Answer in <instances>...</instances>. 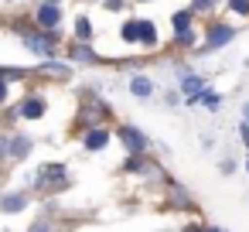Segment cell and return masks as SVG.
I'll list each match as a JSON object with an SVG mask.
<instances>
[{
    "instance_id": "obj_1",
    "label": "cell",
    "mask_w": 249,
    "mask_h": 232,
    "mask_svg": "<svg viewBox=\"0 0 249 232\" xmlns=\"http://www.w3.org/2000/svg\"><path fill=\"white\" fill-rule=\"evenodd\" d=\"M18 38L28 52H35L41 62L58 58V31H41V28H18Z\"/></svg>"
},
{
    "instance_id": "obj_2",
    "label": "cell",
    "mask_w": 249,
    "mask_h": 232,
    "mask_svg": "<svg viewBox=\"0 0 249 232\" xmlns=\"http://www.w3.org/2000/svg\"><path fill=\"white\" fill-rule=\"evenodd\" d=\"M72 184V178H69V171H65V164H41L38 167V174H35V188H41V191H65Z\"/></svg>"
},
{
    "instance_id": "obj_3",
    "label": "cell",
    "mask_w": 249,
    "mask_h": 232,
    "mask_svg": "<svg viewBox=\"0 0 249 232\" xmlns=\"http://www.w3.org/2000/svg\"><path fill=\"white\" fill-rule=\"evenodd\" d=\"M235 35H239V31H235L232 24H225V21H212V24L205 28V45H201V52H218V48L232 45Z\"/></svg>"
},
{
    "instance_id": "obj_4",
    "label": "cell",
    "mask_w": 249,
    "mask_h": 232,
    "mask_svg": "<svg viewBox=\"0 0 249 232\" xmlns=\"http://www.w3.org/2000/svg\"><path fill=\"white\" fill-rule=\"evenodd\" d=\"M116 140L126 147V154H147V150H150V137H147L140 126H133V123H123V126L116 130Z\"/></svg>"
},
{
    "instance_id": "obj_5",
    "label": "cell",
    "mask_w": 249,
    "mask_h": 232,
    "mask_svg": "<svg viewBox=\"0 0 249 232\" xmlns=\"http://www.w3.org/2000/svg\"><path fill=\"white\" fill-rule=\"evenodd\" d=\"M35 24H38L41 31H58V28H62V4L38 0V7H35Z\"/></svg>"
},
{
    "instance_id": "obj_6",
    "label": "cell",
    "mask_w": 249,
    "mask_h": 232,
    "mask_svg": "<svg viewBox=\"0 0 249 232\" xmlns=\"http://www.w3.org/2000/svg\"><path fill=\"white\" fill-rule=\"evenodd\" d=\"M48 113V99L41 96V92H28L18 106H14V116L18 120H41Z\"/></svg>"
},
{
    "instance_id": "obj_7",
    "label": "cell",
    "mask_w": 249,
    "mask_h": 232,
    "mask_svg": "<svg viewBox=\"0 0 249 232\" xmlns=\"http://www.w3.org/2000/svg\"><path fill=\"white\" fill-rule=\"evenodd\" d=\"M28 205H31V195H28L24 188H18V191H4V195H0V212H4V215H21Z\"/></svg>"
},
{
    "instance_id": "obj_8",
    "label": "cell",
    "mask_w": 249,
    "mask_h": 232,
    "mask_svg": "<svg viewBox=\"0 0 249 232\" xmlns=\"http://www.w3.org/2000/svg\"><path fill=\"white\" fill-rule=\"evenodd\" d=\"M113 143V133L106 130V126H89L86 133H82V147L89 150V154H99V150H106Z\"/></svg>"
},
{
    "instance_id": "obj_9",
    "label": "cell",
    "mask_w": 249,
    "mask_h": 232,
    "mask_svg": "<svg viewBox=\"0 0 249 232\" xmlns=\"http://www.w3.org/2000/svg\"><path fill=\"white\" fill-rule=\"evenodd\" d=\"M178 89H181L184 99H191V96H198L205 89V79L198 72H191V69H178Z\"/></svg>"
},
{
    "instance_id": "obj_10",
    "label": "cell",
    "mask_w": 249,
    "mask_h": 232,
    "mask_svg": "<svg viewBox=\"0 0 249 232\" xmlns=\"http://www.w3.org/2000/svg\"><path fill=\"white\" fill-rule=\"evenodd\" d=\"M126 89H130V96H133V99H150V96L157 92L154 79H150V75H140V72H133V75H130Z\"/></svg>"
},
{
    "instance_id": "obj_11",
    "label": "cell",
    "mask_w": 249,
    "mask_h": 232,
    "mask_svg": "<svg viewBox=\"0 0 249 232\" xmlns=\"http://www.w3.org/2000/svg\"><path fill=\"white\" fill-rule=\"evenodd\" d=\"M69 62H72V65H96V62H99V55L92 52V45L72 41V48H69Z\"/></svg>"
},
{
    "instance_id": "obj_12",
    "label": "cell",
    "mask_w": 249,
    "mask_h": 232,
    "mask_svg": "<svg viewBox=\"0 0 249 232\" xmlns=\"http://www.w3.org/2000/svg\"><path fill=\"white\" fill-rule=\"evenodd\" d=\"M41 75H52V79H69L72 75V62H58V58H45L38 65Z\"/></svg>"
},
{
    "instance_id": "obj_13",
    "label": "cell",
    "mask_w": 249,
    "mask_h": 232,
    "mask_svg": "<svg viewBox=\"0 0 249 232\" xmlns=\"http://www.w3.org/2000/svg\"><path fill=\"white\" fill-rule=\"evenodd\" d=\"M31 150H35V137H28V133H14L11 137V161H24Z\"/></svg>"
},
{
    "instance_id": "obj_14",
    "label": "cell",
    "mask_w": 249,
    "mask_h": 232,
    "mask_svg": "<svg viewBox=\"0 0 249 232\" xmlns=\"http://www.w3.org/2000/svg\"><path fill=\"white\" fill-rule=\"evenodd\" d=\"M140 45H143V48H157V45H160V31H157V24L147 21V18H140Z\"/></svg>"
},
{
    "instance_id": "obj_15",
    "label": "cell",
    "mask_w": 249,
    "mask_h": 232,
    "mask_svg": "<svg viewBox=\"0 0 249 232\" xmlns=\"http://www.w3.org/2000/svg\"><path fill=\"white\" fill-rule=\"evenodd\" d=\"M72 35H75V41L89 45V41H92V35H96V31H92V21H89L86 14H79V18L72 21Z\"/></svg>"
},
{
    "instance_id": "obj_16",
    "label": "cell",
    "mask_w": 249,
    "mask_h": 232,
    "mask_svg": "<svg viewBox=\"0 0 249 232\" xmlns=\"http://www.w3.org/2000/svg\"><path fill=\"white\" fill-rule=\"evenodd\" d=\"M171 28H174V31H191V28H195V11H191V7L174 11V14H171Z\"/></svg>"
},
{
    "instance_id": "obj_17",
    "label": "cell",
    "mask_w": 249,
    "mask_h": 232,
    "mask_svg": "<svg viewBox=\"0 0 249 232\" xmlns=\"http://www.w3.org/2000/svg\"><path fill=\"white\" fill-rule=\"evenodd\" d=\"M120 41H126V45H140V18L123 21V28H120Z\"/></svg>"
},
{
    "instance_id": "obj_18",
    "label": "cell",
    "mask_w": 249,
    "mask_h": 232,
    "mask_svg": "<svg viewBox=\"0 0 249 232\" xmlns=\"http://www.w3.org/2000/svg\"><path fill=\"white\" fill-rule=\"evenodd\" d=\"M171 205H174V208H191V195H188L181 184H171Z\"/></svg>"
},
{
    "instance_id": "obj_19",
    "label": "cell",
    "mask_w": 249,
    "mask_h": 232,
    "mask_svg": "<svg viewBox=\"0 0 249 232\" xmlns=\"http://www.w3.org/2000/svg\"><path fill=\"white\" fill-rule=\"evenodd\" d=\"M225 0H191V11L195 14H212L215 7H222Z\"/></svg>"
},
{
    "instance_id": "obj_20",
    "label": "cell",
    "mask_w": 249,
    "mask_h": 232,
    "mask_svg": "<svg viewBox=\"0 0 249 232\" xmlns=\"http://www.w3.org/2000/svg\"><path fill=\"white\" fill-rule=\"evenodd\" d=\"M225 7L235 18H249V0H225Z\"/></svg>"
},
{
    "instance_id": "obj_21",
    "label": "cell",
    "mask_w": 249,
    "mask_h": 232,
    "mask_svg": "<svg viewBox=\"0 0 249 232\" xmlns=\"http://www.w3.org/2000/svg\"><path fill=\"white\" fill-rule=\"evenodd\" d=\"M174 45L178 48H191L195 45V28L191 31H174Z\"/></svg>"
},
{
    "instance_id": "obj_22",
    "label": "cell",
    "mask_w": 249,
    "mask_h": 232,
    "mask_svg": "<svg viewBox=\"0 0 249 232\" xmlns=\"http://www.w3.org/2000/svg\"><path fill=\"white\" fill-rule=\"evenodd\" d=\"M103 7H106L109 14H120V11L126 7V0H103Z\"/></svg>"
},
{
    "instance_id": "obj_23",
    "label": "cell",
    "mask_w": 249,
    "mask_h": 232,
    "mask_svg": "<svg viewBox=\"0 0 249 232\" xmlns=\"http://www.w3.org/2000/svg\"><path fill=\"white\" fill-rule=\"evenodd\" d=\"M7 96H11V79L0 75V103H7Z\"/></svg>"
},
{
    "instance_id": "obj_24",
    "label": "cell",
    "mask_w": 249,
    "mask_h": 232,
    "mask_svg": "<svg viewBox=\"0 0 249 232\" xmlns=\"http://www.w3.org/2000/svg\"><path fill=\"white\" fill-rule=\"evenodd\" d=\"M28 232H52V222H48V218H38V222H35Z\"/></svg>"
},
{
    "instance_id": "obj_25",
    "label": "cell",
    "mask_w": 249,
    "mask_h": 232,
    "mask_svg": "<svg viewBox=\"0 0 249 232\" xmlns=\"http://www.w3.org/2000/svg\"><path fill=\"white\" fill-rule=\"evenodd\" d=\"M239 140L249 147V123H239Z\"/></svg>"
},
{
    "instance_id": "obj_26",
    "label": "cell",
    "mask_w": 249,
    "mask_h": 232,
    "mask_svg": "<svg viewBox=\"0 0 249 232\" xmlns=\"http://www.w3.org/2000/svg\"><path fill=\"white\" fill-rule=\"evenodd\" d=\"M222 174H225V178L235 174V161H222Z\"/></svg>"
},
{
    "instance_id": "obj_27",
    "label": "cell",
    "mask_w": 249,
    "mask_h": 232,
    "mask_svg": "<svg viewBox=\"0 0 249 232\" xmlns=\"http://www.w3.org/2000/svg\"><path fill=\"white\" fill-rule=\"evenodd\" d=\"M201 232H225V229H218V225H201Z\"/></svg>"
},
{
    "instance_id": "obj_28",
    "label": "cell",
    "mask_w": 249,
    "mask_h": 232,
    "mask_svg": "<svg viewBox=\"0 0 249 232\" xmlns=\"http://www.w3.org/2000/svg\"><path fill=\"white\" fill-rule=\"evenodd\" d=\"M242 123H249V103L242 106Z\"/></svg>"
},
{
    "instance_id": "obj_29",
    "label": "cell",
    "mask_w": 249,
    "mask_h": 232,
    "mask_svg": "<svg viewBox=\"0 0 249 232\" xmlns=\"http://www.w3.org/2000/svg\"><path fill=\"white\" fill-rule=\"evenodd\" d=\"M133 4H147V0H133Z\"/></svg>"
},
{
    "instance_id": "obj_30",
    "label": "cell",
    "mask_w": 249,
    "mask_h": 232,
    "mask_svg": "<svg viewBox=\"0 0 249 232\" xmlns=\"http://www.w3.org/2000/svg\"><path fill=\"white\" fill-rule=\"evenodd\" d=\"M52 4H62V0H52Z\"/></svg>"
},
{
    "instance_id": "obj_31",
    "label": "cell",
    "mask_w": 249,
    "mask_h": 232,
    "mask_svg": "<svg viewBox=\"0 0 249 232\" xmlns=\"http://www.w3.org/2000/svg\"><path fill=\"white\" fill-rule=\"evenodd\" d=\"M246 171H249V161H246Z\"/></svg>"
}]
</instances>
